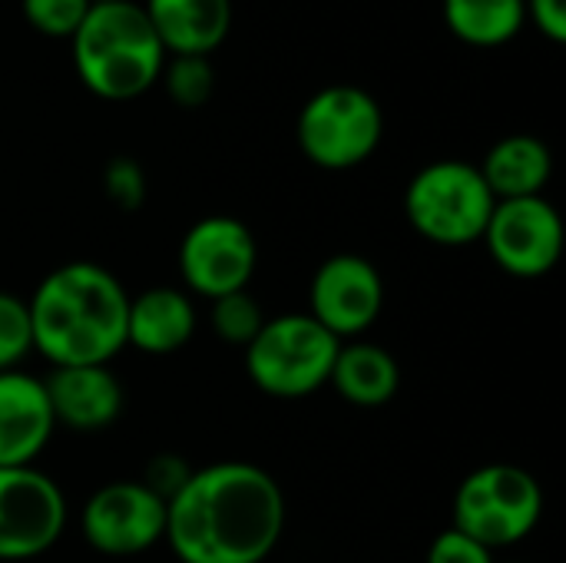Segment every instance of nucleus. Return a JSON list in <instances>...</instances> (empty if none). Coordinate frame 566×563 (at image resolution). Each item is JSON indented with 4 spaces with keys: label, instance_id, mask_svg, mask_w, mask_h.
Returning a JSON list of instances; mask_svg holds the SVG:
<instances>
[{
    "label": "nucleus",
    "instance_id": "nucleus-17",
    "mask_svg": "<svg viewBox=\"0 0 566 563\" xmlns=\"http://www.w3.org/2000/svg\"><path fill=\"white\" fill-rule=\"evenodd\" d=\"M478 169L497 202L527 199V196H544V186L554 176V156L541 136L514 133L497 139Z\"/></svg>",
    "mask_w": 566,
    "mask_h": 563
},
{
    "label": "nucleus",
    "instance_id": "nucleus-21",
    "mask_svg": "<svg viewBox=\"0 0 566 563\" xmlns=\"http://www.w3.org/2000/svg\"><path fill=\"white\" fill-rule=\"evenodd\" d=\"M209 305H212V309H209V325H212V332H216L222 342L239 345V348H245V345L259 335V329H262V322H265V312H262V305L249 295V289L232 292V295H222V299H216V302H209Z\"/></svg>",
    "mask_w": 566,
    "mask_h": 563
},
{
    "label": "nucleus",
    "instance_id": "nucleus-11",
    "mask_svg": "<svg viewBox=\"0 0 566 563\" xmlns=\"http://www.w3.org/2000/svg\"><path fill=\"white\" fill-rule=\"evenodd\" d=\"M83 541L106 557H136L166 538V501L143 481L96 488L80 511Z\"/></svg>",
    "mask_w": 566,
    "mask_h": 563
},
{
    "label": "nucleus",
    "instance_id": "nucleus-18",
    "mask_svg": "<svg viewBox=\"0 0 566 563\" xmlns=\"http://www.w3.org/2000/svg\"><path fill=\"white\" fill-rule=\"evenodd\" d=\"M328 385L355 408H385L401 388L398 358L375 342H342Z\"/></svg>",
    "mask_w": 566,
    "mask_h": 563
},
{
    "label": "nucleus",
    "instance_id": "nucleus-22",
    "mask_svg": "<svg viewBox=\"0 0 566 563\" xmlns=\"http://www.w3.org/2000/svg\"><path fill=\"white\" fill-rule=\"evenodd\" d=\"M90 7H93L90 0H20V13L27 27L53 40H70Z\"/></svg>",
    "mask_w": 566,
    "mask_h": 563
},
{
    "label": "nucleus",
    "instance_id": "nucleus-16",
    "mask_svg": "<svg viewBox=\"0 0 566 563\" xmlns=\"http://www.w3.org/2000/svg\"><path fill=\"white\" fill-rule=\"evenodd\" d=\"M166 56H212L232 30V0H146Z\"/></svg>",
    "mask_w": 566,
    "mask_h": 563
},
{
    "label": "nucleus",
    "instance_id": "nucleus-1",
    "mask_svg": "<svg viewBox=\"0 0 566 563\" xmlns=\"http://www.w3.org/2000/svg\"><path fill=\"white\" fill-rule=\"evenodd\" d=\"M279 481L249 461L192 468L166 504V544L179 563H265L285 534Z\"/></svg>",
    "mask_w": 566,
    "mask_h": 563
},
{
    "label": "nucleus",
    "instance_id": "nucleus-14",
    "mask_svg": "<svg viewBox=\"0 0 566 563\" xmlns=\"http://www.w3.org/2000/svg\"><path fill=\"white\" fill-rule=\"evenodd\" d=\"M46 402L53 411V421L90 435L109 428L123 415V385L109 372V365H76V368H53L50 378H43Z\"/></svg>",
    "mask_w": 566,
    "mask_h": 563
},
{
    "label": "nucleus",
    "instance_id": "nucleus-29",
    "mask_svg": "<svg viewBox=\"0 0 566 563\" xmlns=\"http://www.w3.org/2000/svg\"><path fill=\"white\" fill-rule=\"evenodd\" d=\"M507 563H521V561H507Z\"/></svg>",
    "mask_w": 566,
    "mask_h": 563
},
{
    "label": "nucleus",
    "instance_id": "nucleus-20",
    "mask_svg": "<svg viewBox=\"0 0 566 563\" xmlns=\"http://www.w3.org/2000/svg\"><path fill=\"white\" fill-rule=\"evenodd\" d=\"M159 83L176 106L196 110V106L209 103V96L216 90V70H212L209 56H166Z\"/></svg>",
    "mask_w": 566,
    "mask_h": 563
},
{
    "label": "nucleus",
    "instance_id": "nucleus-15",
    "mask_svg": "<svg viewBox=\"0 0 566 563\" xmlns=\"http://www.w3.org/2000/svg\"><path fill=\"white\" fill-rule=\"evenodd\" d=\"M199 315L186 289L153 285L139 295H129L126 312V345L143 355H176L196 335Z\"/></svg>",
    "mask_w": 566,
    "mask_h": 563
},
{
    "label": "nucleus",
    "instance_id": "nucleus-6",
    "mask_svg": "<svg viewBox=\"0 0 566 563\" xmlns=\"http://www.w3.org/2000/svg\"><path fill=\"white\" fill-rule=\"evenodd\" d=\"M302 156L328 173H345L368 163L385 139L381 103L352 83L322 86L305 100L295 119Z\"/></svg>",
    "mask_w": 566,
    "mask_h": 563
},
{
    "label": "nucleus",
    "instance_id": "nucleus-9",
    "mask_svg": "<svg viewBox=\"0 0 566 563\" xmlns=\"http://www.w3.org/2000/svg\"><path fill=\"white\" fill-rule=\"evenodd\" d=\"M66 498L40 468H0V561L46 554L66 528Z\"/></svg>",
    "mask_w": 566,
    "mask_h": 563
},
{
    "label": "nucleus",
    "instance_id": "nucleus-27",
    "mask_svg": "<svg viewBox=\"0 0 566 563\" xmlns=\"http://www.w3.org/2000/svg\"><path fill=\"white\" fill-rule=\"evenodd\" d=\"M527 20L551 40L564 43L566 40V0H524Z\"/></svg>",
    "mask_w": 566,
    "mask_h": 563
},
{
    "label": "nucleus",
    "instance_id": "nucleus-8",
    "mask_svg": "<svg viewBox=\"0 0 566 563\" xmlns=\"http://www.w3.org/2000/svg\"><path fill=\"white\" fill-rule=\"evenodd\" d=\"M259 265V242L235 216H206L179 242V275L189 295L222 299L249 289Z\"/></svg>",
    "mask_w": 566,
    "mask_h": 563
},
{
    "label": "nucleus",
    "instance_id": "nucleus-2",
    "mask_svg": "<svg viewBox=\"0 0 566 563\" xmlns=\"http://www.w3.org/2000/svg\"><path fill=\"white\" fill-rule=\"evenodd\" d=\"M129 292L96 262H66L27 299L33 348L53 368L109 365L126 348Z\"/></svg>",
    "mask_w": 566,
    "mask_h": 563
},
{
    "label": "nucleus",
    "instance_id": "nucleus-19",
    "mask_svg": "<svg viewBox=\"0 0 566 563\" xmlns=\"http://www.w3.org/2000/svg\"><path fill=\"white\" fill-rule=\"evenodd\" d=\"M441 13L451 37L478 50L511 43L527 23L524 0H441Z\"/></svg>",
    "mask_w": 566,
    "mask_h": 563
},
{
    "label": "nucleus",
    "instance_id": "nucleus-26",
    "mask_svg": "<svg viewBox=\"0 0 566 563\" xmlns=\"http://www.w3.org/2000/svg\"><path fill=\"white\" fill-rule=\"evenodd\" d=\"M424 563H497V561H494V551H488V548H484V544H478L474 538L461 534L458 528H448V531H441V534L431 541Z\"/></svg>",
    "mask_w": 566,
    "mask_h": 563
},
{
    "label": "nucleus",
    "instance_id": "nucleus-7",
    "mask_svg": "<svg viewBox=\"0 0 566 563\" xmlns=\"http://www.w3.org/2000/svg\"><path fill=\"white\" fill-rule=\"evenodd\" d=\"M454 524L488 551L527 541L544 518L541 481L517 465H484L471 471L454 494Z\"/></svg>",
    "mask_w": 566,
    "mask_h": 563
},
{
    "label": "nucleus",
    "instance_id": "nucleus-23",
    "mask_svg": "<svg viewBox=\"0 0 566 563\" xmlns=\"http://www.w3.org/2000/svg\"><path fill=\"white\" fill-rule=\"evenodd\" d=\"M33 352L27 299L0 292V372H13Z\"/></svg>",
    "mask_w": 566,
    "mask_h": 563
},
{
    "label": "nucleus",
    "instance_id": "nucleus-24",
    "mask_svg": "<svg viewBox=\"0 0 566 563\" xmlns=\"http://www.w3.org/2000/svg\"><path fill=\"white\" fill-rule=\"evenodd\" d=\"M103 192L116 209H126V212L139 209L143 199H146V173H143V166L136 159H129V156L109 159L106 169H103Z\"/></svg>",
    "mask_w": 566,
    "mask_h": 563
},
{
    "label": "nucleus",
    "instance_id": "nucleus-13",
    "mask_svg": "<svg viewBox=\"0 0 566 563\" xmlns=\"http://www.w3.org/2000/svg\"><path fill=\"white\" fill-rule=\"evenodd\" d=\"M53 428L43 378L20 368L0 372V468L33 465L50 445Z\"/></svg>",
    "mask_w": 566,
    "mask_h": 563
},
{
    "label": "nucleus",
    "instance_id": "nucleus-25",
    "mask_svg": "<svg viewBox=\"0 0 566 563\" xmlns=\"http://www.w3.org/2000/svg\"><path fill=\"white\" fill-rule=\"evenodd\" d=\"M189 475H192V465L186 461V458H179V455H156L149 465H146V471H143V484L159 498V501H172L179 491H182V484L189 481Z\"/></svg>",
    "mask_w": 566,
    "mask_h": 563
},
{
    "label": "nucleus",
    "instance_id": "nucleus-5",
    "mask_svg": "<svg viewBox=\"0 0 566 563\" xmlns=\"http://www.w3.org/2000/svg\"><path fill=\"white\" fill-rule=\"evenodd\" d=\"M338 348L342 342L308 312H285L265 319L245 345V372L262 395L295 402L328 385Z\"/></svg>",
    "mask_w": 566,
    "mask_h": 563
},
{
    "label": "nucleus",
    "instance_id": "nucleus-10",
    "mask_svg": "<svg viewBox=\"0 0 566 563\" xmlns=\"http://www.w3.org/2000/svg\"><path fill=\"white\" fill-rule=\"evenodd\" d=\"M481 242H488L501 272L514 279H544L564 256V219L544 196L501 199Z\"/></svg>",
    "mask_w": 566,
    "mask_h": 563
},
{
    "label": "nucleus",
    "instance_id": "nucleus-4",
    "mask_svg": "<svg viewBox=\"0 0 566 563\" xmlns=\"http://www.w3.org/2000/svg\"><path fill=\"white\" fill-rule=\"evenodd\" d=\"M497 199L481 169L461 159H438L418 169L405 189V216L411 229L444 249L474 246L484 239Z\"/></svg>",
    "mask_w": 566,
    "mask_h": 563
},
{
    "label": "nucleus",
    "instance_id": "nucleus-28",
    "mask_svg": "<svg viewBox=\"0 0 566 563\" xmlns=\"http://www.w3.org/2000/svg\"><path fill=\"white\" fill-rule=\"evenodd\" d=\"M90 3H113V0H90Z\"/></svg>",
    "mask_w": 566,
    "mask_h": 563
},
{
    "label": "nucleus",
    "instance_id": "nucleus-12",
    "mask_svg": "<svg viewBox=\"0 0 566 563\" xmlns=\"http://www.w3.org/2000/svg\"><path fill=\"white\" fill-rule=\"evenodd\" d=\"M385 309V279L375 262L355 252L328 256L308 285V315L338 342L361 338Z\"/></svg>",
    "mask_w": 566,
    "mask_h": 563
},
{
    "label": "nucleus",
    "instance_id": "nucleus-3",
    "mask_svg": "<svg viewBox=\"0 0 566 563\" xmlns=\"http://www.w3.org/2000/svg\"><path fill=\"white\" fill-rule=\"evenodd\" d=\"M70 56L80 83L106 103L149 93L166 66V50L136 0L93 3L70 37Z\"/></svg>",
    "mask_w": 566,
    "mask_h": 563
}]
</instances>
